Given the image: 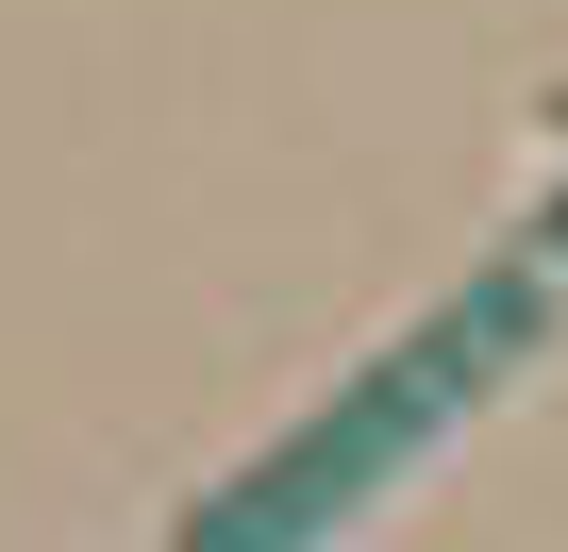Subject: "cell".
Returning a JSON list of instances; mask_svg holds the SVG:
<instances>
[{
	"mask_svg": "<svg viewBox=\"0 0 568 552\" xmlns=\"http://www.w3.org/2000/svg\"><path fill=\"white\" fill-rule=\"evenodd\" d=\"M551 319H568V201H551L501 268H468V285H452L402 352H368V369H352L302 435H284L267 469H234L168 552H318V535H335V519H368L418 452H452V419H468L501 369H535V335H551Z\"/></svg>",
	"mask_w": 568,
	"mask_h": 552,
	"instance_id": "cell-1",
	"label": "cell"
}]
</instances>
